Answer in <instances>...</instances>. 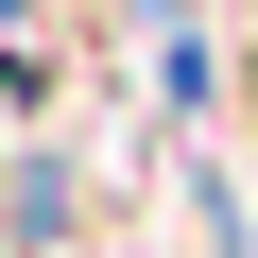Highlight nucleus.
<instances>
[{"label": "nucleus", "mask_w": 258, "mask_h": 258, "mask_svg": "<svg viewBox=\"0 0 258 258\" xmlns=\"http://www.w3.org/2000/svg\"><path fill=\"white\" fill-rule=\"evenodd\" d=\"M241 86H258V35H241Z\"/></svg>", "instance_id": "1"}]
</instances>
